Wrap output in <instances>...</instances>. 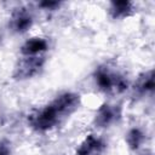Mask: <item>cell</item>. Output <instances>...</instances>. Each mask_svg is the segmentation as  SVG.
<instances>
[{
  "label": "cell",
  "mask_w": 155,
  "mask_h": 155,
  "mask_svg": "<svg viewBox=\"0 0 155 155\" xmlns=\"http://www.w3.org/2000/svg\"><path fill=\"white\" fill-rule=\"evenodd\" d=\"M92 78L96 87L105 94H121L130 87V81L125 74L108 63L99 64L94 69Z\"/></svg>",
  "instance_id": "6da1fadb"
},
{
  "label": "cell",
  "mask_w": 155,
  "mask_h": 155,
  "mask_svg": "<svg viewBox=\"0 0 155 155\" xmlns=\"http://www.w3.org/2000/svg\"><path fill=\"white\" fill-rule=\"evenodd\" d=\"M62 121L63 119L50 102L33 109L27 116L28 126L36 133L50 132L54 130Z\"/></svg>",
  "instance_id": "7a4b0ae2"
},
{
  "label": "cell",
  "mask_w": 155,
  "mask_h": 155,
  "mask_svg": "<svg viewBox=\"0 0 155 155\" xmlns=\"http://www.w3.org/2000/svg\"><path fill=\"white\" fill-rule=\"evenodd\" d=\"M46 56H21L13 67L12 78L18 81L33 79L44 70Z\"/></svg>",
  "instance_id": "3957f363"
},
{
  "label": "cell",
  "mask_w": 155,
  "mask_h": 155,
  "mask_svg": "<svg viewBox=\"0 0 155 155\" xmlns=\"http://www.w3.org/2000/svg\"><path fill=\"white\" fill-rule=\"evenodd\" d=\"M122 117V105L120 103L105 102L101 104L93 114V125L97 128H108L117 124Z\"/></svg>",
  "instance_id": "277c9868"
},
{
  "label": "cell",
  "mask_w": 155,
  "mask_h": 155,
  "mask_svg": "<svg viewBox=\"0 0 155 155\" xmlns=\"http://www.w3.org/2000/svg\"><path fill=\"white\" fill-rule=\"evenodd\" d=\"M50 103L54 107L61 117L65 120L79 110L81 105V96L78 92L65 91L57 94L52 101H50Z\"/></svg>",
  "instance_id": "5b68a950"
},
{
  "label": "cell",
  "mask_w": 155,
  "mask_h": 155,
  "mask_svg": "<svg viewBox=\"0 0 155 155\" xmlns=\"http://www.w3.org/2000/svg\"><path fill=\"white\" fill-rule=\"evenodd\" d=\"M34 24V16L27 7L15 8L8 17V28L15 34H24Z\"/></svg>",
  "instance_id": "8992f818"
},
{
  "label": "cell",
  "mask_w": 155,
  "mask_h": 155,
  "mask_svg": "<svg viewBox=\"0 0 155 155\" xmlns=\"http://www.w3.org/2000/svg\"><path fill=\"white\" fill-rule=\"evenodd\" d=\"M107 150V142L96 133H88L76 145L75 155H103Z\"/></svg>",
  "instance_id": "52a82bcc"
},
{
  "label": "cell",
  "mask_w": 155,
  "mask_h": 155,
  "mask_svg": "<svg viewBox=\"0 0 155 155\" xmlns=\"http://www.w3.org/2000/svg\"><path fill=\"white\" fill-rule=\"evenodd\" d=\"M50 48V42L44 36L28 38L19 47L21 56H45Z\"/></svg>",
  "instance_id": "ba28073f"
},
{
  "label": "cell",
  "mask_w": 155,
  "mask_h": 155,
  "mask_svg": "<svg viewBox=\"0 0 155 155\" xmlns=\"http://www.w3.org/2000/svg\"><path fill=\"white\" fill-rule=\"evenodd\" d=\"M134 12V4L127 0H114L108 4V15L113 19H125Z\"/></svg>",
  "instance_id": "9c48e42d"
},
{
  "label": "cell",
  "mask_w": 155,
  "mask_h": 155,
  "mask_svg": "<svg viewBox=\"0 0 155 155\" xmlns=\"http://www.w3.org/2000/svg\"><path fill=\"white\" fill-rule=\"evenodd\" d=\"M154 87H155V76L153 69L140 73L136 78L133 84V90L139 96H145L151 93L154 91Z\"/></svg>",
  "instance_id": "30bf717a"
},
{
  "label": "cell",
  "mask_w": 155,
  "mask_h": 155,
  "mask_svg": "<svg viewBox=\"0 0 155 155\" xmlns=\"http://www.w3.org/2000/svg\"><path fill=\"white\" fill-rule=\"evenodd\" d=\"M145 142H147V133L140 127L133 126L128 128L127 132L125 133V143L130 150L133 151L139 150Z\"/></svg>",
  "instance_id": "8fae6325"
},
{
  "label": "cell",
  "mask_w": 155,
  "mask_h": 155,
  "mask_svg": "<svg viewBox=\"0 0 155 155\" xmlns=\"http://www.w3.org/2000/svg\"><path fill=\"white\" fill-rule=\"evenodd\" d=\"M12 148L11 143L7 139H0V155H11Z\"/></svg>",
  "instance_id": "7c38bea8"
},
{
  "label": "cell",
  "mask_w": 155,
  "mask_h": 155,
  "mask_svg": "<svg viewBox=\"0 0 155 155\" xmlns=\"http://www.w3.org/2000/svg\"><path fill=\"white\" fill-rule=\"evenodd\" d=\"M39 6L42 7L44 10L52 11V10H56L57 7H59L61 2H58V1H42V2H39Z\"/></svg>",
  "instance_id": "4fadbf2b"
},
{
  "label": "cell",
  "mask_w": 155,
  "mask_h": 155,
  "mask_svg": "<svg viewBox=\"0 0 155 155\" xmlns=\"http://www.w3.org/2000/svg\"><path fill=\"white\" fill-rule=\"evenodd\" d=\"M140 155H154V154H153V151H150V150H145V151H143Z\"/></svg>",
  "instance_id": "5bb4252c"
}]
</instances>
